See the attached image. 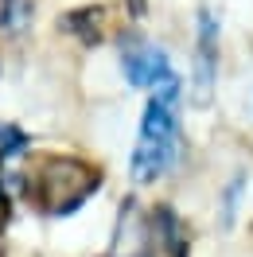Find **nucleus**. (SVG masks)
<instances>
[{
    "instance_id": "nucleus-3",
    "label": "nucleus",
    "mask_w": 253,
    "mask_h": 257,
    "mask_svg": "<svg viewBox=\"0 0 253 257\" xmlns=\"http://www.w3.org/2000/svg\"><path fill=\"white\" fill-rule=\"evenodd\" d=\"M214 39H218V24L210 12H199V43H195V105H206L210 101V90H214Z\"/></svg>"
},
{
    "instance_id": "nucleus-6",
    "label": "nucleus",
    "mask_w": 253,
    "mask_h": 257,
    "mask_svg": "<svg viewBox=\"0 0 253 257\" xmlns=\"http://www.w3.org/2000/svg\"><path fill=\"white\" fill-rule=\"evenodd\" d=\"M35 8L32 0H0V32H24L28 24H32Z\"/></svg>"
},
{
    "instance_id": "nucleus-1",
    "label": "nucleus",
    "mask_w": 253,
    "mask_h": 257,
    "mask_svg": "<svg viewBox=\"0 0 253 257\" xmlns=\"http://www.w3.org/2000/svg\"><path fill=\"white\" fill-rule=\"evenodd\" d=\"M97 191V172L70 156H47L28 176V199L43 214H70Z\"/></svg>"
},
{
    "instance_id": "nucleus-5",
    "label": "nucleus",
    "mask_w": 253,
    "mask_h": 257,
    "mask_svg": "<svg viewBox=\"0 0 253 257\" xmlns=\"http://www.w3.org/2000/svg\"><path fill=\"white\" fill-rule=\"evenodd\" d=\"M152 245V218H144L141 210L129 203L121 210V226H117V249L113 257H141Z\"/></svg>"
},
{
    "instance_id": "nucleus-2",
    "label": "nucleus",
    "mask_w": 253,
    "mask_h": 257,
    "mask_svg": "<svg viewBox=\"0 0 253 257\" xmlns=\"http://www.w3.org/2000/svg\"><path fill=\"white\" fill-rule=\"evenodd\" d=\"M179 156V137H144L137 141L133 152V179L137 183H156Z\"/></svg>"
},
{
    "instance_id": "nucleus-7",
    "label": "nucleus",
    "mask_w": 253,
    "mask_h": 257,
    "mask_svg": "<svg viewBox=\"0 0 253 257\" xmlns=\"http://www.w3.org/2000/svg\"><path fill=\"white\" fill-rule=\"evenodd\" d=\"M28 145V141H24V133H20V128H0V160H8V156H16L20 148Z\"/></svg>"
},
{
    "instance_id": "nucleus-9",
    "label": "nucleus",
    "mask_w": 253,
    "mask_h": 257,
    "mask_svg": "<svg viewBox=\"0 0 253 257\" xmlns=\"http://www.w3.org/2000/svg\"><path fill=\"white\" fill-rule=\"evenodd\" d=\"M129 4H133V12H137V16L144 12V0H129Z\"/></svg>"
},
{
    "instance_id": "nucleus-8",
    "label": "nucleus",
    "mask_w": 253,
    "mask_h": 257,
    "mask_svg": "<svg viewBox=\"0 0 253 257\" xmlns=\"http://www.w3.org/2000/svg\"><path fill=\"white\" fill-rule=\"evenodd\" d=\"M8 222V195H4V187H0V226Z\"/></svg>"
},
{
    "instance_id": "nucleus-4",
    "label": "nucleus",
    "mask_w": 253,
    "mask_h": 257,
    "mask_svg": "<svg viewBox=\"0 0 253 257\" xmlns=\"http://www.w3.org/2000/svg\"><path fill=\"white\" fill-rule=\"evenodd\" d=\"M125 74L133 86H156L164 74H172V63H168V55L156 47V43H133L125 47Z\"/></svg>"
}]
</instances>
